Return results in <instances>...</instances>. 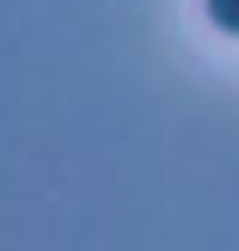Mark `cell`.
Returning <instances> with one entry per match:
<instances>
[{"label": "cell", "mask_w": 239, "mask_h": 251, "mask_svg": "<svg viewBox=\"0 0 239 251\" xmlns=\"http://www.w3.org/2000/svg\"><path fill=\"white\" fill-rule=\"evenodd\" d=\"M203 6H209V19H215L227 37H239V0H203Z\"/></svg>", "instance_id": "obj_1"}]
</instances>
